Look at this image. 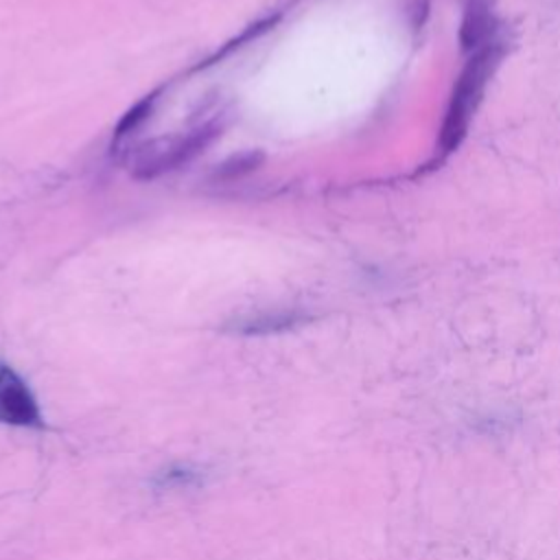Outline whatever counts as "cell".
Wrapping results in <instances>:
<instances>
[{
    "instance_id": "1",
    "label": "cell",
    "mask_w": 560,
    "mask_h": 560,
    "mask_svg": "<svg viewBox=\"0 0 560 560\" xmlns=\"http://www.w3.org/2000/svg\"><path fill=\"white\" fill-rule=\"evenodd\" d=\"M499 57H501V42L494 37L492 42L481 46L466 63V68L453 90V96H451V103L446 109V118L442 125L440 147L444 153L453 151L462 142L468 120H470V114L477 107L483 85H486L492 68L497 66Z\"/></svg>"
},
{
    "instance_id": "2",
    "label": "cell",
    "mask_w": 560,
    "mask_h": 560,
    "mask_svg": "<svg viewBox=\"0 0 560 560\" xmlns=\"http://www.w3.org/2000/svg\"><path fill=\"white\" fill-rule=\"evenodd\" d=\"M221 133L219 120H206L186 133L158 138L142 144L131 160V175L136 179H153L199 155Z\"/></svg>"
},
{
    "instance_id": "3",
    "label": "cell",
    "mask_w": 560,
    "mask_h": 560,
    "mask_svg": "<svg viewBox=\"0 0 560 560\" xmlns=\"http://www.w3.org/2000/svg\"><path fill=\"white\" fill-rule=\"evenodd\" d=\"M0 422L42 427V416L26 383L7 365L0 368Z\"/></svg>"
},
{
    "instance_id": "4",
    "label": "cell",
    "mask_w": 560,
    "mask_h": 560,
    "mask_svg": "<svg viewBox=\"0 0 560 560\" xmlns=\"http://www.w3.org/2000/svg\"><path fill=\"white\" fill-rule=\"evenodd\" d=\"M494 20L486 0H470L464 22H462V46L464 48H481L494 39Z\"/></svg>"
},
{
    "instance_id": "5",
    "label": "cell",
    "mask_w": 560,
    "mask_h": 560,
    "mask_svg": "<svg viewBox=\"0 0 560 560\" xmlns=\"http://www.w3.org/2000/svg\"><path fill=\"white\" fill-rule=\"evenodd\" d=\"M304 317L300 313H262V315H254L247 317L238 324L232 326L234 332L241 335H267V332H280V330H289L293 326H298Z\"/></svg>"
},
{
    "instance_id": "6",
    "label": "cell",
    "mask_w": 560,
    "mask_h": 560,
    "mask_svg": "<svg viewBox=\"0 0 560 560\" xmlns=\"http://www.w3.org/2000/svg\"><path fill=\"white\" fill-rule=\"evenodd\" d=\"M155 98H158V92L149 94L147 98H142L136 107H131V109L122 116V120L118 122L116 133H114V144H120L127 136H133V133L142 127V122L149 118V114H151V109H153V105H155Z\"/></svg>"
},
{
    "instance_id": "7",
    "label": "cell",
    "mask_w": 560,
    "mask_h": 560,
    "mask_svg": "<svg viewBox=\"0 0 560 560\" xmlns=\"http://www.w3.org/2000/svg\"><path fill=\"white\" fill-rule=\"evenodd\" d=\"M201 475L199 470L190 468V466H168L166 470L158 472V477L153 479L155 488L160 490H184V488H195L199 486Z\"/></svg>"
}]
</instances>
